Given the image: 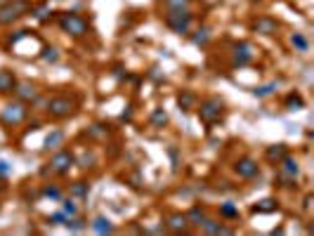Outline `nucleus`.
<instances>
[{
	"mask_svg": "<svg viewBox=\"0 0 314 236\" xmlns=\"http://www.w3.org/2000/svg\"><path fill=\"white\" fill-rule=\"evenodd\" d=\"M196 109H198V118H201L206 125H215V123H220L224 116V100L217 97V95H210V97L198 102Z\"/></svg>",
	"mask_w": 314,
	"mask_h": 236,
	"instance_id": "nucleus-1",
	"label": "nucleus"
},
{
	"mask_svg": "<svg viewBox=\"0 0 314 236\" xmlns=\"http://www.w3.org/2000/svg\"><path fill=\"white\" fill-rule=\"evenodd\" d=\"M33 7L31 0H7L2 7H0V26H9L19 21L21 17H26L28 12Z\"/></svg>",
	"mask_w": 314,
	"mask_h": 236,
	"instance_id": "nucleus-2",
	"label": "nucleus"
},
{
	"mask_svg": "<svg viewBox=\"0 0 314 236\" xmlns=\"http://www.w3.org/2000/svg\"><path fill=\"white\" fill-rule=\"evenodd\" d=\"M57 14H59V12H57ZM59 28H62L66 36L83 38V36H88L90 24H88V19L81 17V14H73V12H62V14H59Z\"/></svg>",
	"mask_w": 314,
	"mask_h": 236,
	"instance_id": "nucleus-3",
	"label": "nucleus"
},
{
	"mask_svg": "<svg viewBox=\"0 0 314 236\" xmlns=\"http://www.w3.org/2000/svg\"><path fill=\"white\" fill-rule=\"evenodd\" d=\"M47 116L54 118V120H64V118H71L76 114V100L69 97V95H57L52 100L47 102Z\"/></svg>",
	"mask_w": 314,
	"mask_h": 236,
	"instance_id": "nucleus-4",
	"label": "nucleus"
},
{
	"mask_svg": "<svg viewBox=\"0 0 314 236\" xmlns=\"http://www.w3.org/2000/svg\"><path fill=\"white\" fill-rule=\"evenodd\" d=\"M73 165H76V156H73V151H69V149H57L54 156L50 158L47 168H43V173L50 170V173H54V175H66Z\"/></svg>",
	"mask_w": 314,
	"mask_h": 236,
	"instance_id": "nucleus-5",
	"label": "nucleus"
},
{
	"mask_svg": "<svg viewBox=\"0 0 314 236\" xmlns=\"http://www.w3.org/2000/svg\"><path fill=\"white\" fill-rule=\"evenodd\" d=\"M191 19H194V14L189 9H170L165 14V26L175 31V33H179V36H184L191 28Z\"/></svg>",
	"mask_w": 314,
	"mask_h": 236,
	"instance_id": "nucleus-6",
	"label": "nucleus"
},
{
	"mask_svg": "<svg viewBox=\"0 0 314 236\" xmlns=\"http://www.w3.org/2000/svg\"><path fill=\"white\" fill-rule=\"evenodd\" d=\"M28 116V109L24 102H9V104H5V109H2V114H0V123L5 127H14L19 125L24 118Z\"/></svg>",
	"mask_w": 314,
	"mask_h": 236,
	"instance_id": "nucleus-7",
	"label": "nucleus"
},
{
	"mask_svg": "<svg viewBox=\"0 0 314 236\" xmlns=\"http://www.w3.org/2000/svg\"><path fill=\"white\" fill-rule=\"evenodd\" d=\"M277 165H279V177L286 182L284 187H296V180L300 177V163H298V158L286 154Z\"/></svg>",
	"mask_w": 314,
	"mask_h": 236,
	"instance_id": "nucleus-8",
	"label": "nucleus"
},
{
	"mask_svg": "<svg viewBox=\"0 0 314 236\" xmlns=\"http://www.w3.org/2000/svg\"><path fill=\"white\" fill-rule=\"evenodd\" d=\"M234 173L239 175L241 180H253V177L260 175V165H258V161L251 158V156H241V158L234 163Z\"/></svg>",
	"mask_w": 314,
	"mask_h": 236,
	"instance_id": "nucleus-9",
	"label": "nucleus"
},
{
	"mask_svg": "<svg viewBox=\"0 0 314 236\" xmlns=\"http://www.w3.org/2000/svg\"><path fill=\"white\" fill-rule=\"evenodd\" d=\"M253 33H260V36H277L279 31V21L274 17H269V14H260L258 19H253Z\"/></svg>",
	"mask_w": 314,
	"mask_h": 236,
	"instance_id": "nucleus-10",
	"label": "nucleus"
},
{
	"mask_svg": "<svg viewBox=\"0 0 314 236\" xmlns=\"http://www.w3.org/2000/svg\"><path fill=\"white\" fill-rule=\"evenodd\" d=\"M253 57H255V52H253L251 43L241 40V43L234 45V52H232V64L234 66H246V64L253 62Z\"/></svg>",
	"mask_w": 314,
	"mask_h": 236,
	"instance_id": "nucleus-11",
	"label": "nucleus"
},
{
	"mask_svg": "<svg viewBox=\"0 0 314 236\" xmlns=\"http://www.w3.org/2000/svg\"><path fill=\"white\" fill-rule=\"evenodd\" d=\"M19 102H24V104H31V102H36L40 97V90H38V85L33 83H17V88L12 92Z\"/></svg>",
	"mask_w": 314,
	"mask_h": 236,
	"instance_id": "nucleus-12",
	"label": "nucleus"
},
{
	"mask_svg": "<svg viewBox=\"0 0 314 236\" xmlns=\"http://www.w3.org/2000/svg\"><path fill=\"white\" fill-rule=\"evenodd\" d=\"M198 227H201L203 234H234L232 227H224L220 220H210V218H206L201 225H198Z\"/></svg>",
	"mask_w": 314,
	"mask_h": 236,
	"instance_id": "nucleus-13",
	"label": "nucleus"
},
{
	"mask_svg": "<svg viewBox=\"0 0 314 236\" xmlns=\"http://www.w3.org/2000/svg\"><path fill=\"white\" fill-rule=\"evenodd\" d=\"M165 227L175 232V234H182V232H187L189 222H187V215H182V213H170L168 218H165Z\"/></svg>",
	"mask_w": 314,
	"mask_h": 236,
	"instance_id": "nucleus-14",
	"label": "nucleus"
},
{
	"mask_svg": "<svg viewBox=\"0 0 314 236\" xmlns=\"http://www.w3.org/2000/svg\"><path fill=\"white\" fill-rule=\"evenodd\" d=\"M17 76L14 71H9V69H0V95H9V92H14L17 88Z\"/></svg>",
	"mask_w": 314,
	"mask_h": 236,
	"instance_id": "nucleus-15",
	"label": "nucleus"
},
{
	"mask_svg": "<svg viewBox=\"0 0 314 236\" xmlns=\"http://www.w3.org/2000/svg\"><path fill=\"white\" fill-rule=\"evenodd\" d=\"M286 154H288V146L284 144V142H279V144H272V146H267V149H265V158H267L272 165H277Z\"/></svg>",
	"mask_w": 314,
	"mask_h": 236,
	"instance_id": "nucleus-16",
	"label": "nucleus"
},
{
	"mask_svg": "<svg viewBox=\"0 0 314 236\" xmlns=\"http://www.w3.org/2000/svg\"><path fill=\"white\" fill-rule=\"evenodd\" d=\"M196 104H198V97H196V92H194V90H182L177 95V107L182 111L196 109Z\"/></svg>",
	"mask_w": 314,
	"mask_h": 236,
	"instance_id": "nucleus-17",
	"label": "nucleus"
},
{
	"mask_svg": "<svg viewBox=\"0 0 314 236\" xmlns=\"http://www.w3.org/2000/svg\"><path fill=\"white\" fill-rule=\"evenodd\" d=\"M59 146H64V132L62 130H52L50 135L45 137V149L47 151H57Z\"/></svg>",
	"mask_w": 314,
	"mask_h": 236,
	"instance_id": "nucleus-18",
	"label": "nucleus"
},
{
	"mask_svg": "<svg viewBox=\"0 0 314 236\" xmlns=\"http://www.w3.org/2000/svg\"><path fill=\"white\" fill-rule=\"evenodd\" d=\"M253 213H277L279 210V201L277 199H262L253 206Z\"/></svg>",
	"mask_w": 314,
	"mask_h": 236,
	"instance_id": "nucleus-19",
	"label": "nucleus"
},
{
	"mask_svg": "<svg viewBox=\"0 0 314 236\" xmlns=\"http://www.w3.org/2000/svg\"><path fill=\"white\" fill-rule=\"evenodd\" d=\"M291 45L296 47L298 52H310V40L305 38V33H300V31H296V33H291Z\"/></svg>",
	"mask_w": 314,
	"mask_h": 236,
	"instance_id": "nucleus-20",
	"label": "nucleus"
},
{
	"mask_svg": "<svg viewBox=\"0 0 314 236\" xmlns=\"http://www.w3.org/2000/svg\"><path fill=\"white\" fill-rule=\"evenodd\" d=\"M286 109L288 111H300L305 109V100H303V95L300 92H291L286 97Z\"/></svg>",
	"mask_w": 314,
	"mask_h": 236,
	"instance_id": "nucleus-21",
	"label": "nucleus"
},
{
	"mask_svg": "<svg viewBox=\"0 0 314 236\" xmlns=\"http://www.w3.org/2000/svg\"><path fill=\"white\" fill-rule=\"evenodd\" d=\"M149 123H152L154 127H163L168 125V114L161 109V107H156V109L152 111V116H149Z\"/></svg>",
	"mask_w": 314,
	"mask_h": 236,
	"instance_id": "nucleus-22",
	"label": "nucleus"
},
{
	"mask_svg": "<svg viewBox=\"0 0 314 236\" xmlns=\"http://www.w3.org/2000/svg\"><path fill=\"white\" fill-rule=\"evenodd\" d=\"M220 218H224V220H239V208L234 206L232 201H224L222 206H220Z\"/></svg>",
	"mask_w": 314,
	"mask_h": 236,
	"instance_id": "nucleus-23",
	"label": "nucleus"
},
{
	"mask_svg": "<svg viewBox=\"0 0 314 236\" xmlns=\"http://www.w3.org/2000/svg\"><path fill=\"white\" fill-rule=\"evenodd\" d=\"M73 199H88V191H90V184L88 182H73L71 187H69Z\"/></svg>",
	"mask_w": 314,
	"mask_h": 236,
	"instance_id": "nucleus-24",
	"label": "nucleus"
},
{
	"mask_svg": "<svg viewBox=\"0 0 314 236\" xmlns=\"http://www.w3.org/2000/svg\"><path fill=\"white\" fill-rule=\"evenodd\" d=\"M203 220H206V210L198 208V206H194V208L187 213V222H189V225H194V227H198Z\"/></svg>",
	"mask_w": 314,
	"mask_h": 236,
	"instance_id": "nucleus-25",
	"label": "nucleus"
},
{
	"mask_svg": "<svg viewBox=\"0 0 314 236\" xmlns=\"http://www.w3.org/2000/svg\"><path fill=\"white\" fill-rule=\"evenodd\" d=\"M90 227H92V232H97V234H111V232H114V225H111L107 218H97Z\"/></svg>",
	"mask_w": 314,
	"mask_h": 236,
	"instance_id": "nucleus-26",
	"label": "nucleus"
},
{
	"mask_svg": "<svg viewBox=\"0 0 314 236\" xmlns=\"http://www.w3.org/2000/svg\"><path fill=\"white\" fill-rule=\"evenodd\" d=\"M31 14H33V19H36V21H47L52 12H50V7L43 2V5H33V7H31Z\"/></svg>",
	"mask_w": 314,
	"mask_h": 236,
	"instance_id": "nucleus-27",
	"label": "nucleus"
},
{
	"mask_svg": "<svg viewBox=\"0 0 314 236\" xmlns=\"http://www.w3.org/2000/svg\"><path fill=\"white\" fill-rule=\"evenodd\" d=\"M109 135V125H102V123H95V125L88 127V137L92 139H104Z\"/></svg>",
	"mask_w": 314,
	"mask_h": 236,
	"instance_id": "nucleus-28",
	"label": "nucleus"
},
{
	"mask_svg": "<svg viewBox=\"0 0 314 236\" xmlns=\"http://www.w3.org/2000/svg\"><path fill=\"white\" fill-rule=\"evenodd\" d=\"M208 40H210V31H208L206 26L194 31V36H191V43H194V45H206Z\"/></svg>",
	"mask_w": 314,
	"mask_h": 236,
	"instance_id": "nucleus-29",
	"label": "nucleus"
},
{
	"mask_svg": "<svg viewBox=\"0 0 314 236\" xmlns=\"http://www.w3.org/2000/svg\"><path fill=\"white\" fill-rule=\"evenodd\" d=\"M274 90H277V83H267V85H258V88L253 90V95L262 100V97H269V95H272Z\"/></svg>",
	"mask_w": 314,
	"mask_h": 236,
	"instance_id": "nucleus-30",
	"label": "nucleus"
},
{
	"mask_svg": "<svg viewBox=\"0 0 314 236\" xmlns=\"http://www.w3.org/2000/svg\"><path fill=\"white\" fill-rule=\"evenodd\" d=\"M43 196H45V199L59 201V199H62V189H59V187H54V184H45V187H43Z\"/></svg>",
	"mask_w": 314,
	"mask_h": 236,
	"instance_id": "nucleus-31",
	"label": "nucleus"
},
{
	"mask_svg": "<svg viewBox=\"0 0 314 236\" xmlns=\"http://www.w3.org/2000/svg\"><path fill=\"white\" fill-rule=\"evenodd\" d=\"M45 59V62H50V64H54L57 59H59V50L57 47H52V45H47V47H43V55H40Z\"/></svg>",
	"mask_w": 314,
	"mask_h": 236,
	"instance_id": "nucleus-32",
	"label": "nucleus"
},
{
	"mask_svg": "<svg viewBox=\"0 0 314 236\" xmlns=\"http://www.w3.org/2000/svg\"><path fill=\"white\" fill-rule=\"evenodd\" d=\"M64 225H66V229H71V232H81V229L85 227V222H83V220H78L76 215H69Z\"/></svg>",
	"mask_w": 314,
	"mask_h": 236,
	"instance_id": "nucleus-33",
	"label": "nucleus"
},
{
	"mask_svg": "<svg viewBox=\"0 0 314 236\" xmlns=\"http://www.w3.org/2000/svg\"><path fill=\"white\" fill-rule=\"evenodd\" d=\"M92 163H95V156L92 154H83L81 158H76V165H81L83 170H85V168H92Z\"/></svg>",
	"mask_w": 314,
	"mask_h": 236,
	"instance_id": "nucleus-34",
	"label": "nucleus"
},
{
	"mask_svg": "<svg viewBox=\"0 0 314 236\" xmlns=\"http://www.w3.org/2000/svg\"><path fill=\"white\" fill-rule=\"evenodd\" d=\"M170 9H189V0H163Z\"/></svg>",
	"mask_w": 314,
	"mask_h": 236,
	"instance_id": "nucleus-35",
	"label": "nucleus"
},
{
	"mask_svg": "<svg viewBox=\"0 0 314 236\" xmlns=\"http://www.w3.org/2000/svg\"><path fill=\"white\" fill-rule=\"evenodd\" d=\"M66 218H69L66 213H52V215L47 218V222H50V225H64V222H66Z\"/></svg>",
	"mask_w": 314,
	"mask_h": 236,
	"instance_id": "nucleus-36",
	"label": "nucleus"
},
{
	"mask_svg": "<svg viewBox=\"0 0 314 236\" xmlns=\"http://www.w3.org/2000/svg\"><path fill=\"white\" fill-rule=\"evenodd\" d=\"M62 208H64V213H66V215H76V213H78V208H76V203H73L71 199H66L62 203Z\"/></svg>",
	"mask_w": 314,
	"mask_h": 236,
	"instance_id": "nucleus-37",
	"label": "nucleus"
},
{
	"mask_svg": "<svg viewBox=\"0 0 314 236\" xmlns=\"http://www.w3.org/2000/svg\"><path fill=\"white\" fill-rule=\"evenodd\" d=\"M28 33H31V31H26V28H21V31H17V36H12V38H9V43H12V45H14V43H19V40H21V38H26Z\"/></svg>",
	"mask_w": 314,
	"mask_h": 236,
	"instance_id": "nucleus-38",
	"label": "nucleus"
},
{
	"mask_svg": "<svg viewBox=\"0 0 314 236\" xmlns=\"http://www.w3.org/2000/svg\"><path fill=\"white\" fill-rule=\"evenodd\" d=\"M12 173V165L7 163V161H0V177H5V175Z\"/></svg>",
	"mask_w": 314,
	"mask_h": 236,
	"instance_id": "nucleus-39",
	"label": "nucleus"
},
{
	"mask_svg": "<svg viewBox=\"0 0 314 236\" xmlns=\"http://www.w3.org/2000/svg\"><path fill=\"white\" fill-rule=\"evenodd\" d=\"M5 2H7V0H0V7H2V5H5Z\"/></svg>",
	"mask_w": 314,
	"mask_h": 236,
	"instance_id": "nucleus-40",
	"label": "nucleus"
},
{
	"mask_svg": "<svg viewBox=\"0 0 314 236\" xmlns=\"http://www.w3.org/2000/svg\"><path fill=\"white\" fill-rule=\"evenodd\" d=\"M2 189H5V187H2V182H0V191H2Z\"/></svg>",
	"mask_w": 314,
	"mask_h": 236,
	"instance_id": "nucleus-41",
	"label": "nucleus"
},
{
	"mask_svg": "<svg viewBox=\"0 0 314 236\" xmlns=\"http://www.w3.org/2000/svg\"><path fill=\"white\" fill-rule=\"evenodd\" d=\"M0 210H2V203H0Z\"/></svg>",
	"mask_w": 314,
	"mask_h": 236,
	"instance_id": "nucleus-42",
	"label": "nucleus"
},
{
	"mask_svg": "<svg viewBox=\"0 0 314 236\" xmlns=\"http://www.w3.org/2000/svg\"><path fill=\"white\" fill-rule=\"evenodd\" d=\"M158 2H161V0H158Z\"/></svg>",
	"mask_w": 314,
	"mask_h": 236,
	"instance_id": "nucleus-43",
	"label": "nucleus"
}]
</instances>
